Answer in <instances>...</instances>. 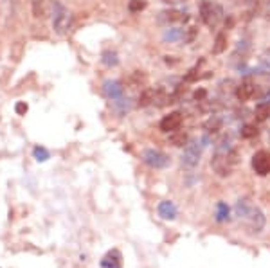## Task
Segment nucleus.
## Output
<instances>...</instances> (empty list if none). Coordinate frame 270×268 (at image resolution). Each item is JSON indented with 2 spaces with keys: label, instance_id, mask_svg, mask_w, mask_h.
Masks as SVG:
<instances>
[{
  "label": "nucleus",
  "instance_id": "nucleus-1",
  "mask_svg": "<svg viewBox=\"0 0 270 268\" xmlns=\"http://www.w3.org/2000/svg\"><path fill=\"white\" fill-rule=\"evenodd\" d=\"M234 216H236V220L240 221L241 225L245 227L247 232H251V234H260L261 230L265 229L267 220L263 211L260 207H256L254 203H251L249 200H245V198L236 201Z\"/></svg>",
  "mask_w": 270,
  "mask_h": 268
},
{
  "label": "nucleus",
  "instance_id": "nucleus-2",
  "mask_svg": "<svg viewBox=\"0 0 270 268\" xmlns=\"http://www.w3.org/2000/svg\"><path fill=\"white\" fill-rule=\"evenodd\" d=\"M236 162L234 151H214V157L211 160V168L214 169L218 177H229L232 171V166Z\"/></svg>",
  "mask_w": 270,
  "mask_h": 268
},
{
  "label": "nucleus",
  "instance_id": "nucleus-3",
  "mask_svg": "<svg viewBox=\"0 0 270 268\" xmlns=\"http://www.w3.org/2000/svg\"><path fill=\"white\" fill-rule=\"evenodd\" d=\"M202 148L203 144L198 140H189L184 146V153L180 157V164L184 169H195L200 164V157H202Z\"/></svg>",
  "mask_w": 270,
  "mask_h": 268
},
{
  "label": "nucleus",
  "instance_id": "nucleus-4",
  "mask_svg": "<svg viewBox=\"0 0 270 268\" xmlns=\"http://www.w3.org/2000/svg\"><path fill=\"white\" fill-rule=\"evenodd\" d=\"M142 160H144V164H148L150 168L153 169H164L169 166V157L166 153H162V151H159V149H144L142 151Z\"/></svg>",
  "mask_w": 270,
  "mask_h": 268
},
{
  "label": "nucleus",
  "instance_id": "nucleus-5",
  "mask_svg": "<svg viewBox=\"0 0 270 268\" xmlns=\"http://www.w3.org/2000/svg\"><path fill=\"white\" fill-rule=\"evenodd\" d=\"M252 169H254L256 175L260 177H267L270 175V151L267 149H260L252 155Z\"/></svg>",
  "mask_w": 270,
  "mask_h": 268
},
{
  "label": "nucleus",
  "instance_id": "nucleus-6",
  "mask_svg": "<svg viewBox=\"0 0 270 268\" xmlns=\"http://www.w3.org/2000/svg\"><path fill=\"white\" fill-rule=\"evenodd\" d=\"M53 27L58 34H65L70 27V13L62 4H56V7H54Z\"/></svg>",
  "mask_w": 270,
  "mask_h": 268
},
{
  "label": "nucleus",
  "instance_id": "nucleus-7",
  "mask_svg": "<svg viewBox=\"0 0 270 268\" xmlns=\"http://www.w3.org/2000/svg\"><path fill=\"white\" fill-rule=\"evenodd\" d=\"M182 114L179 112H171L169 115H166L164 119L160 121V132H164V134H173L177 130L182 126Z\"/></svg>",
  "mask_w": 270,
  "mask_h": 268
},
{
  "label": "nucleus",
  "instance_id": "nucleus-8",
  "mask_svg": "<svg viewBox=\"0 0 270 268\" xmlns=\"http://www.w3.org/2000/svg\"><path fill=\"white\" fill-rule=\"evenodd\" d=\"M103 92H105V96L108 97V99L117 101V99H121V96H123L125 86L121 85L119 81H116V79H106V81L103 83Z\"/></svg>",
  "mask_w": 270,
  "mask_h": 268
},
{
  "label": "nucleus",
  "instance_id": "nucleus-9",
  "mask_svg": "<svg viewBox=\"0 0 270 268\" xmlns=\"http://www.w3.org/2000/svg\"><path fill=\"white\" fill-rule=\"evenodd\" d=\"M103 268H123V256L119 250H110L105 258L101 259Z\"/></svg>",
  "mask_w": 270,
  "mask_h": 268
},
{
  "label": "nucleus",
  "instance_id": "nucleus-10",
  "mask_svg": "<svg viewBox=\"0 0 270 268\" xmlns=\"http://www.w3.org/2000/svg\"><path fill=\"white\" fill-rule=\"evenodd\" d=\"M157 212L162 220H175L177 218V207H175L173 201H160L159 207H157Z\"/></svg>",
  "mask_w": 270,
  "mask_h": 268
},
{
  "label": "nucleus",
  "instance_id": "nucleus-11",
  "mask_svg": "<svg viewBox=\"0 0 270 268\" xmlns=\"http://www.w3.org/2000/svg\"><path fill=\"white\" fill-rule=\"evenodd\" d=\"M254 94H256V86H254V83H251V81H243L240 86H238V90H236V96L240 101L252 99Z\"/></svg>",
  "mask_w": 270,
  "mask_h": 268
},
{
  "label": "nucleus",
  "instance_id": "nucleus-12",
  "mask_svg": "<svg viewBox=\"0 0 270 268\" xmlns=\"http://www.w3.org/2000/svg\"><path fill=\"white\" fill-rule=\"evenodd\" d=\"M182 20H188V16L180 11H162L159 16V22L160 24H173V22H182Z\"/></svg>",
  "mask_w": 270,
  "mask_h": 268
},
{
  "label": "nucleus",
  "instance_id": "nucleus-13",
  "mask_svg": "<svg viewBox=\"0 0 270 268\" xmlns=\"http://www.w3.org/2000/svg\"><path fill=\"white\" fill-rule=\"evenodd\" d=\"M162 38H164L166 42H179V40L186 38V29H180V27L166 29L164 36H162Z\"/></svg>",
  "mask_w": 270,
  "mask_h": 268
},
{
  "label": "nucleus",
  "instance_id": "nucleus-14",
  "mask_svg": "<svg viewBox=\"0 0 270 268\" xmlns=\"http://www.w3.org/2000/svg\"><path fill=\"white\" fill-rule=\"evenodd\" d=\"M169 142L173 144V146H177V148H184V146L189 142V135L186 134V132H179V130H177V132L171 134Z\"/></svg>",
  "mask_w": 270,
  "mask_h": 268
},
{
  "label": "nucleus",
  "instance_id": "nucleus-15",
  "mask_svg": "<svg viewBox=\"0 0 270 268\" xmlns=\"http://www.w3.org/2000/svg\"><path fill=\"white\" fill-rule=\"evenodd\" d=\"M222 16H223V9H222V5L214 4V5H212L211 16H209V20H207V22H205V24H207L209 27H216V25L220 24V20H222Z\"/></svg>",
  "mask_w": 270,
  "mask_h": 268
},
{
  "label": "nucleus",
  "instance_id": "nucleus-16",
  "mask_svg": "<svg viewBox=\"0 0 270 268\" xmlns=\"http://www.w3.org/2000/svg\"><path fill=\"white\" fill-rule=\"evenodd\" d=\"M227 49V34L225 33H218L216 40L212 43V53L214 54H222Z\"/></svg>",
  "mask_w": 270,
  "mask_h": 268
},
{
  "label": "nucleus",
  "instance_id": "nucleus-17",
  "mask_svg": "<svg viewBox=\"0 0 270 268\" xmlns=\"http://www.w3.org/2000/svg\"><path fill=\"white\" fill-rule=\"evenodd\" d=\"M229 220H231V216H229V207H227V203L218 201L216 203V221L223 223V221H229Z\"/></svg>",
  "mask_w": 270,
  "mask_h": 268
},
{
  "label": "nucleus",
  "instance_id": "nucleus-18",
  "mask_svg": "<svg viewBox=\"0 0 270 268\" xmlns=\"http://www.w3.org/2000/svg\"><path fill=\"white\" fill-rule=\"evenodd\" d=\"M101 62L106 67H117L119 65V58H117V54L114 51H105L101 56Z\"/></svg>",
  "mask_w": 270,
  "mask_h": 268
},
{
  "label": "nucleus",
  "instance_id": "nucleus-19",
  "mask_svg": "<svg viewBox=\"0 0 270 268\" xmlns=\"http://www.w3.org/2000/svg\"><path fill=\"white\" fill-rule=\"evenodd\" d=\"M256 119L258 121L270 119V101L269 103H261V105L256 108Z\"/></svg>",
  "mask_w": 270,
  "mask_h": 268
},
{
  "label": "nucleus",
  "instance_id": "nucleus-20",
  "mask_svg": "<svg viewBox=\"0 0 270 268\" xmlns=\"http://www.w3.org/2000/svg\"><path fill=\"white\" fill-rule=\"evenodd\" d=\"M212 2H209V0H202L200 2V18L203 20V24L209 20V16H211V11H212Z\"/></svg>",
  "mask_w": 270,
  "mask_h": 268
},
{
  "label": "nucleus",
  "instance_id": "nucleus-21",
  "mask_svg": "<svg viewBox=\"0 0 270 268\" xmlns=\"http://www.w3.org/2000/svg\"><path fill=\"white\" fill-rule=\"evenodd\" d=\"M155 96H157L155 90H144L139 97V106H148L150 103H155Z\"/></svg>",
  "mask_w": 270,
  "mask_h": 268
},
{
  "label": "nucleus",
  "instance_id": "nucleus-22",
  "mask_svg": "<svg viewBox=\"0 0 270 268\" xmlns=\"http://www.w3.org/2000/svg\"><path fill=\"white\" fill-rule=\"evenodd\" d=\"M33 157L36 158L38 162H45V160H49L51 153H49V151L44 148V146H36V148L33 149Z\"/></svg>",
  "mask_w": 270,
  "mask_h": 268
},
{
  "label": "nucleus",
  "instance_id": "nucleus-23",
  "mask_svg": "<svg viewBox=\"0 0 270 268\" xmlns=\"http://www.w3.org/2000/svg\"><path fill=\"white\" fill-rule=\"evenodd\" d=\"M144 7H146V0H130V4H128V9L132 13H140Z\"/></svg>",
  "mask_w": 270,
  "mask_h": 268
},
{
  "label": "nucleus",
  "instance_id": "nucleus-24",
  "mask_svg": "<svg viewBox=\"0 0 270 268\" xmlns=\"http://www.w3.org/2000/svg\"><path fill=\"white\" fill-rule=\"evenodd\" d=\"M258 135V128L252 125H245L241 128V137H245V139H251V137H256Z\"/></svg>",
  "mask_w": 270,
  "mask_h": 268
},
{
  "label": "nucleus",
  "instance_id": "nucleus-25",
  "mask_svg": "<svg viewBox=\"0 0 270 268\" xmlns=\"http://www.w3.org/2000/svg\"><path fill=\"white\" fill-rule=\"evenodd\" d=\"M203 128H205L207 134H211V132H218V130H220V119H216V117H214V119H209Z\"/></svg>",
  "mask_w": 270,
  "mask_h": 268
},
{
  "label": "nucleus",
  "instance_id": "nucleus-26",
  "mask_svg": "<svg viewBox=\"0 0 270 268\" xmlns=\"http://www.w3.org/2000/svg\"><path fill=\"white\" fill-rule=\"evenodd\" d=\"M197 79H198V68H191V70L186 74V77H184V81H188V83L197 81Z\"/></svg>",
  "mask_w": 270,
  "mask_h": 268
},
{
  "label": "nucleus",
  "instance_id": "nucleus-27",
  "mask_svg": "<svg viewBox=\"0 0 270 268\" xmlns=\"http://www.w3.org/2000/svg\"><path fill=\"white\" fill-rule=\"evenodd\" d=\"M15 110H16V114H18V115H24L25 112H27V105H25V103H16Z\"/></svg>",
  "mask_w": 270,
  "mask_h": 268
},
{
  "label": "nucleus",
  "instance_id": "nucleus-28",
  "mask_svg": "<svg viewBox=\"0 0 270 268\" xmlns=\"http://www.w3.org/2000/svg\"><path fill=\"white\" fill-rule=\"evenodd\" d=\"M205 96H207V92L203 90V88H200V90H197V92H195V99H197V101H202Z\"/></svg>",
  "mask_w": 270,
  "mask_h": 268
},
{
  "label": "nucleus",
  "instance_id": "nucleus-29",
  "mask_svg": "<svg viewBox=\"0 0 270 268\" xmlns=\"http://www.w3.org/2000/svg\"><path fill=\"white\" fill-rule=\"evenodd\" d=\"M166 4H177V2H182V0H162Z\"/></svg>",
  "mask_w": 270,
  "mask_h": 268
}]
</instances>
